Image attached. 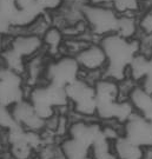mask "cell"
<instances>
[{
  "label": "cell",
  "instance_id": "21",
  "mask_svg": "<svg viewBox=\"0 0 152 159\" xmlns=\"http://www.w3.org/2000/svg\"><path fill=\"white\" fill-rule=\"evenodd\" d=\"M141 159H152V145L143 148V158Z\"/></svg>",
  "mask_w": 152,
  "mask_h": 159
},
{
  "label": "cell",
  "instance_id": "10",
  "mask_svg": "<svg viewBox=\"0 0 152 159\" xmlns=\"http://www.w3.org/2000/svg\"><path fill=\"white\" fill-rule=\"evenodd\" d=\"M151 70V57L143 53H137L127 68V77L133 80L136 84H141Z\"/></svg>",
  "mask_w": 152,
  "mask_h": 159
},
{
  "label": "cell",
  "instance_id": "19",
  "mask_svg": "<svg viewBox=\"0 0 152 159\" xmlns=\"http://www.w3.org/2000/svg\"><path fill=\"white\" fill-rule=\"evenodd\" d=\"M18 11L23 10H31V8H37L39 7L37 4V0H16Z\"/></svg>",
  "mask_w": 152,
  "mask_h": 159
},
{
  "label": "cell",
  "instance_id": "13",
  "mask_svg": "<svg viewBox=\"0 0 152 159\" xmlns=\"http://www.w3.org/2000/svg\"><path fill=\"white\" fill-rule=\"evenodd\" d=\"M91 159H118L113 150V142L104 136L103 130L101 134L96 139V142L91 145L90 148Z\"/></svg>",
  "mask_w": 152,
  "mask_h": 159
},
{
  "label": "cell",
  "instance_id": "20",
  "mask_svg": "<svg viewBox=\"0 0 152 159\" xmlns=\"http://www.w3.org/2000/svg\"><path fill=\"white\" fill-rule=\"evenodd\" d=\"M86 4L91 5H99V6H111L113 0H85Z\"/></svg>",
  "mask_w": 152,
  "mask_h": 159
},
{
  "label": "cell",
  "instance_id": "5",
  "mask_svg": "<svg viewBox=\"0 0 152 159\" xmlns=\"http://www.w3.org/2000/svg\"><path fill=\"white\" fill-rule=\"evenodd\" d=\"M81 77V70L76 57L70 54H60L51 58L46 70V83L66 87Z\"/></svg>",
  "mask_w": 152,
  "mask_h": 159
},
{
  "label": "cell",
  "instance_id": "15",
  "mask_svg": "<svg viewBox=\"0 0 152 159\" xmlns=\"http://www.w3.org/2000/svg\"><path fill=\"white\" fill-rule=\"evenodd\" d=\"M112 8L119 16H137L143 11L145 2L143 0H113Z\"/></svg>",
  "mask_w": 152,
  "mask_h": 159
},
{
  "label": "cell",
  "instance_id": "3",
  "mask_svg": "<svg viewBox=\"0 0 152 159\" xmlns=\"http://www.w3.org/2000/svg\"><path fill=\"white\" fill-rule=\"evenodd\" d=\"M83 16L90 34L98 41L110 34L116 33L119 21V14L112 6L83 5Z\"/></svg>",
  "mask_w": 152,
  "mask_h": 159
},
{
  "label": "cell",
  "instance_id": "2",
  "mask_svg": "<svg viewBox=\"0 0 152 159\" xmlns=\"http://www.w3.org/2000/svg\"><path fill=\"white\" fill-rule=\"evenodd\" d=\"M68 107L77 118L97 119V98L94 84L80 77L65 87Z\"/></svg>",
  "mask_w": 152,
  "mask_h": 159
},
{
  "label": "cell",
  "instance_id": "1",
  "mask_svg": "<svg viewBox=\"0 0 152 159\" xmlns=\"http://www.w3.org/2000/svg\"><path fill=\"white\" fill-rule=\"evenodd\" d=\"M107 57V67L104 77L122 81L127 77V68L136 54L139 52L137 39H125L117 33L110 34L99 40Z\"/></svg>",
  "mask_w": 152,
  "mask_h": 159
},
{
  "label": "cell",
  "instance_id": "6",
  "mask_svg": "<svg viewBox=\"0 0 152 159\" xmlns=\"http://www.w3.org/2000/svg\"><path fill=\"white\" fill-rule=\"evenodd\" d=\"M5 48H8L24 61L44 52L41 37L28 31H16L10 37H6Z\"/></svg>",
  "mask_w": 152,
  "mask_h": 159
},
{
  "label": "cell",
  "instance_id": "8",
  "mask_svg": "<svg viewBox=\"0 0 152 159\" xmlns=\"http://www.w3.org/2000/svg\"><path fill=\"white\" fill-rule=\"evenodd\" d=\"M126 99L132 105L136 114L152 121V93L149 90L141 84H136Z\"/></svg>",
  "mask_w": 152,
  "mask_h": 159
},
{
  "label": "cell",
  "instance_id": "23",
  "mask_svg": "<svg viewBox=\"0 0 152 159\" xmlns=\"http://www.w3.org/2000/svg\"><path fill=\"white\" fill-rule=\"evenodd\" d=\"M143 1H144V2L146 4V2H150V1H152V0H143Z\"/></svg>",
  "mask_w": 152,
  "mask_h": 159
},
{
  "label": "cell",
  "instance_id": "4",
  "mask_svg": "<svg viewBox=\"0 0 152 159\" xmlns=\"http://www.w3.org/2000/svg\"><path fill=\"white\" fill-rule=\"evenodd\" d=\"M81 77L94 84L97 80L104 77L107 67V57L99 41H91L84 48L76 54Z\"/></svg>",
  "mask_w": 152,
  "mask_h": 159
},
{
  "label": "cell",
  "instance_id": "22",
  "mask_svg": "<svg viewBox=\"0 0 152 159\" xmlns=\"http://www.w3.org/2000/svg\"><path fill=\"white\" fill-rule=\"evenodd\" d=\"M5 45H6V37H2V35L0 34V53L5 48Z\"/></svg>",
  "mask_w": 152,
  "mask_h": 159
},
{
  "label": "cell",
  "instance_id": "11",
  "mask_svg": "<svg viewBox=\"0 0 152 159\" xmlns=\"http://www.w3.org/2000/svg\"><path fill=\"white\" fill-rule=\"evenodd\" d=\"M62 153L65 159H91L90 146L85 145L71 137L66 136L60 140Z\"/></svg>",
  "mask_w": 152,
  "mask_h": 159
},
{
  "label": "cell",
  "instance_id": "16",
  "mask_svg": "<svg viewBox=\"0 0 152 159\" xmlns=\"http://www.w3.org/2000/svg\"><path fill=\"white\" fill-rule=\"evenodd\" d=\"M139 35L152 37V1L146 2L143 11L138 14Z\"/></svg>",
  "mask_w": 152,
  "mask_h": 159
},
{
  "label": "cell",
  "instance_id": "14",
  "mask_svg": "<svg viewBox=\"0 0 152 159\" xmlns=\"http://www.w3.org/2000/svg\"><path fill=\"white\" fill-rule=\"evenodd\" d=\"M116 33L125 39H137L139 35L138 17L137 16H119V21Z\"/></svg>",
  "mask_w": 152,
  "mask_h": 159
},
{
  "label": "cell",
  "instance_id": "7",
  "mask_svg": "<svg viewBox=\"0 0 152 159\" xmlns=\"http://www.w3.org/2000/svg\"><path fill=\"white\" fill-rule=\"evenodd\" d=\"M10 110H11L14 124L18 127L25 131H30V132L44 133L46 127V120L43 119L38 114L33 104L30 102L27 97L13 104Z\"/></svg>",
  "mask_w": 152,
  "mask_h": 159
},
{
  "label": "cell",
  "instance_id": "17",
  "mask_svg": "<svg viewBox=\"0 0 152 159\" xmlns=\"http://www.w3.org/2000/svg\"><path fill=\"white\" fill-rule=\"evenodd\" d=\"M65 2L66 0H37V4L40 10L51 16L60 11L62 6L65 5Z\"/></svg>",
  "mask_w": 152,
  "mask_h": 159
},
{
  "label": "cell",
  "instance_id": "18",
  "mask_svg": "<svg viewBox=\"0 0 152 159\" xmlns=\"http://www.w3.org/2000/svg\"><path fill=\"white\" fill-rule=\"evenodd\" d=\"M14 33V25L10 16L0 10V34L2 37H10Z\"/></svg>",
  "mask_w": 152,
  "mask_h": 159
},
{
  "label": "cell",
  "instance_id": "12",
  "mask_svg": "<svg viewBox=\"0 0 152 159\" xmlns=\"http://www.w3.org/2000/svg\"><path fill=\"white\" fill-rule=\"evenodd\" d=\"M113 150L118 159H141L143 148L129 140L124 136L117 138L113 142Z\"/></svg>",
  "mask_w": 152,
  "mask_h": 159
},
{
  "label": "cell",
  "instance_id": "9",
  "mask_svg": "<svg viewBox=\"0 0 152 159\" xmlns=\"http://www.w3.org/2000/svg\"><path fill=\"white\" fill-rule=\"evenodd\" d=\"M44 52L50 58H56L62 54L64 44L66 40V34L57 25H52L46 30V32L41 35Z\"/></svg>",
  "mask_w": 152,
  "mask_h": 159
}]
</instances>
